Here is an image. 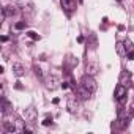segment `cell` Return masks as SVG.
Returning <instances> with one entry per match:
<instances>
[{
  "label": "cell",
  "mask_w": 134,
  "mask_h": 134,
  "mask_svg": "<svg viewBox=\"0 0 134 134\" xmlns=\"http://www.w3.org/2000/svg\"><path fill=\"white\" fill-rule=\"evenodd\" d=\"M81 85L85 87V88H87L88 92H92V93H95V92L98 90V84H96V81L93 79V76H90V74H85V76L82 77Z\"/></svg>",
  "instance_id": "cell-1"
},
{
  "label": "cell",
  "mask_w": 134,
  "mask_h": 134,
  "mask_svg": "<svg viewBox=\"0 0 134 134\" xmlns=\"http://www.w3.org/2000/svg\"><path fill=\"white\" fill-rule=\"evenodd\" d=\"M126 93H128V90H126V85H123V84H118L114 90V96L120 104H123L126 101Z\"/></svg>",
  "instance_id": "cell-2"
},
{
  "label": "cell",
  "mask_w": 134,
  "mask_h": 134,
  "mask_svg": "<svg viewBox=\"0 0 134 134\" xmlns=\"http://www.w3.org/2000/svg\"><path fill=\"white\" fill-rule=\"evenodd\" d=\"M18 5L24 13H33V2L32 0H18Z\"/></svg>",
  "instance_id": "cell-3"
},
{
  "label": "cell",
  "mask_w": 134,
  "mask_h": 134,
  "mask_svg": "<svg viewBox=\"0 0 134 134\" xmlns=\"http://www.w3.org/2000/svg\"><path fill=\"white\" fill-rule=\"evenodd\" d=\"M24 117H25V121H29V123H33V121L36 120V117H38V114H36V109H33V107H29V109H25V114H24Z\"/></svg>",
  "instance_id": "cell-4"
},
{
  "label": "cell",
  "mask_w": 134,
  "mask_h": 134,
  "mask_svg": "<svg viewBox=\"0 0 134 134\" xmlns=\"http://www.w3.org/2000/svg\"><path fill=\"white\" fill-rule=\"evenodd\" d=\"M98 71H99V66H98V63H96V62H90V63H87V71H85V74L95 76Z\"/></svg>",
  "instance_id": "cell-5"
},
{
  "label": "cell",
  "mask_w": 134,
  "mask_h": 134,
  "mask_svg": "<svg viewBox=\"0 0 134 134\" xmlns=\"http://www.w3.org/2000/svg\"><path fill=\"white\" fill-rule=\"evenodd\" d=\"M129 81H131V73H129V71H121V74H120V77H118V84H123V85L128 87Z\"/></svg>",
  "instance_id": "cell-6"
},
{
  "label": "cell",
  "mask_w": 134,
  "mask_h": 134,
  "mask_svg": "<svg viewBox=\"0 0 134 134\" xmlns=\"http://www.w3.org/2000/svg\"><path fill=\"white\" fill-rule=\"evenodd\" d=\"M77 96H79L81 99H88V98L92 96V92H88L85 87H82V85H81V87L77 88Z\"/></svg>",
  "instance_id": "cell-7"
},
{
  "label": "cell",
  "mask_w": 134,
  "mask_h": 134,
  "mask_svg": "<svg viewBox=\"0 0 134 134\" xmlns=\"http://www.w3.org/2000/svg\"><path fill=\"white\" fill-rule=\"evenodd\" d=\"M58 82H60V81H58V77H57V76H49V77H47V81H46V87H47V88H51V90H54V88L57 87L55 84H58Z\"/></svg>",
  "instance_id": "cell-8"
},
{
  "label": "cell",
  "mask_w": 134,
  "mask_h": 134,
  "mask_svg": "<svg viewBox=\"0 0 134 134\" xmlns=\"http://www.w3.org/2000/svg\"><path fill=\"white\" fill-rule=\"evenodd\" d=\"M66 106H68V109H70V112H74L76 109H77V101H76V96H70L68 98V104H66Z\"/></svg>",
  "instance_id": "cell-9"
},
{
  "label": "cell",
  "mask_w": 134,
  "mask_h": 134,
  "mask_svg": "<svg viewBox=\"0 0 134 134\" xmlns=\"http://www.w3.org/2000/svg\"><path fill=\"white\" fill-rule=\"evenodd\" d=\"M13 73H14V76L21 77V76L24 74V66H22L21 63H14V65H13Z\"/></svg>",
  "instance_id": "cell-10"
},
{
  "label": "cell",
  "mask_w": 134,
  "mask_h": 134,
  "mask_svg": "<svg viewBox=\"0 0 134 134\" xmlns=\"http://www.w3.org/2000/svg\"><path fill=\"white\" fill-rule=\"evenodd\" d=\"M60 3H62V7L68 13H71V10H73V2H71V0H60Z\"/></svg>",
  "instance_id": "cell-11"
},
{
  "label": "cell",
  "mask_w": 134,
  "mask_h": 134,
  "mask_svg": "<svg viewBox=\"0 0 134 134\" xmlns=\"http://www.w3.org/2000/svg\"><path fill=\"white\" fill-rule=\"evenodd\" d=\"M117 54L118 55H126L128 54L126 52V47H125V43H121V41L117 43Z\"/></svg>",
  "instance_id": "cell-12"
},
{
  "label": "cell",
  "mask_w": 134,
  "mask_h": 134,
  "mask_svg": "<svg viewBox=\"0 0 134 134\" xmlns=\"http://www.w3.org/2000/svg\"><path fill=\"white\" fill-rule=\"evenodd\" d=\"M2 11L5 13V16H13V14L16 13V10H14L13 7H5V8H3Z\"/></svg>",
  "instance_id": "cell-13"
},
{
  "label": "cell",
  "mask_w": 134,
  "mask_h": 134,
  "mask_svg": "<svg viewBox=\"0 0 134 134\" xmlns=\"http://www.w3.org/2000/svg\"><path fill=\"white\" fill-rule=\"evenodd\" d=\"M125 47H126V52H131V51H134V46H132V43L131 41H125Z\"/></svg>",
  "instance_id": "cell-14"
},
{
  "label": "cell",
  "mask_w": 134,
  "mask_h": 134,
  "mask_svg": "<svg viewBox=\"0 0 134 134\" xmlns=\"http://www.w3.org/2000/svg\"><path fill=\"white\" fill-rule=\"evenodd\" d=\"M14 29H16V30H22V29H25V22H24V21L16 22V24H14Z\"/></svg>",
  "instance_id": "cell-15"
},
{
  "label": "cell",
  "mask_w": 134,
  "mask_h": 134,
  "mask_svg": "<svg viewBox=\"0 0 134 134\" xmlns=\"http://www.w3.org/2000/svg\"><path fill=\"white\" fill-rule=\"evenodd\" d=\"M43 125H44V126L52 125V117H46V118H44V121H43Z\"/></svg>",
  "instance_id": "cell-16"
},
{
  "label": "cell",
  "mask_w": 134,
  "mask_h": 134,
  "mask_svg": "<svg viewBox=\"0 0 134 134\" xmlns=\"http://www.w3.org/2000/svg\"><path fill=\"white\" fill-rule=\"evenodd\" d=\"M27 35H29V36H30V38H32V40H40V35H36V33H35V32H29V33H27Z\"/></svg>",
  "instance_id": "cell-17"
},
{
  "label": "cell",
  "mask_w": 134,
  "mask_h": 134,
  "mask_svg": "<svg viewBox=\"0 0 134 134\" xmlns=\"http://www.w3.org/2000/svg\"><path fill=\"white\" fill-rule=\"evenodd\" d=\"M126 57H128V60H134V51L128 52V54H126Z\"/></svg>",
  "instance_id": "cell-18"
},
{
  "label": "cell",
  "mask_w": 134,
  "mask_h": 134,
  "mask_svg": "<svg viewBox=\"0 0 134 134\" xmlns=\"http://www.w3.org/2000/svg\"><path fill=\"white\" fill-rule=\"evenodd\" d=\"M35 74H36V76H40V77L43 76V73H41V70L38 68V66H35Z\"/></svg>",
  "instance_id": "cell-19"
}]
</instances>
